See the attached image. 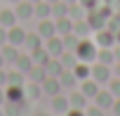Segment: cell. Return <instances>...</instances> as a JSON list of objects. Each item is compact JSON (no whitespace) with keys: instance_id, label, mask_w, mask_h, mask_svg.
Here are the masks:
<instances>
[{"instance_id":"d4e9b609","label":"cell","mask_w":120,"mask_h":116,"mask_svg":"<svg viewBox=\"0 0 120 116\" xmlns=\"http://www.w3.org/2000/svg\"><path fill=\"white\" fill-rule=\"evenodd\" d=\"M35 17H40V19H47L49 14H52V5L47 3V0H40V3H35V12H33Z\"/></svg>"},{"instance_id":"e575fe53","label":"cell","mask_w":120,"mask_h":116,"mask_svg":"<svg viewBox=\"0 0 120 116\" xmlns=\"http://www.w3.org/2000/svg\"><path fill=\"white\" fill-rule=\"evenodd\" d=\"M0 88H7V71L0 69Z\"/></svg>"},{"instance_id":"7a4b0ae2","label":"cell","mask_w":120,"mask_h":116,"mask_svg":"<svg viewBox=\"0 0 120 116\" xmlns=\"http://www.w3.org/2000/svg\"><path fill=\"white\" fill-rule=\"evenodd\" d=\"M42 47L47 50V54L49 57H59V54H61L66 47H64V40L61 38H59V36H52V38H47L45 43H42Z\"/></svg>"},{"instance_id":"f1b7e54d","label":"cell","mask_w":120,"mask_h":116,"mask_svg":"<svg viewBox=\"0 0 120 116\" xmlns=\"http://www.w3.org/2000/svg\"><path fill=\"white\" fill-rule=\"evenodd\" d=\"M52 14L54 17H68V5L64 3V0H56V3L52 5Z\"/></svg>"},{"instance_id":"3957f363","label":"cell","mask_w":120,"mask_h":116,"mask_svg":"<svg viewBox=\"0 0 120 116\" xmlns=\"http://www.w3.org/2000/svg\"><path fill=\"white\" fill-rule=\"evenodd\" d=\"M40 85H42V92H45V95H49V97H54V95H59V92L64 90V88H61V83H59V76H47Z\"/></svg>"},{"instance_id":"ee69618b","label":"cell","mask_w":120,"mask_h":116,"mask_svg":"<svg viewBox=\"0 0 120 116\" xmlns=\"http://www.w3.org/2000/svg\"><path fill=\"white\" fill-rule=\"evenodd\" d=\"M28 3H33V5H35V3H40V0H28Z\"/></svg>"},{"instance_id":"5b68a950","label":"cell","mask_w":120,"mask_h":116,"mask_svg":"<svg viewBox=\"0 0 120 116\" xmlns=\"http://www.w3.org/2000/svg\"><path fill=\"white\" fill-rule=\"evenodd\" d=\"M14 12H17V19H31L35 12V5L28 3V0H21V3L14 5Z\"/></svg>"},{"instance_id":"f35d334b","label":"cell","mask_w":120,"mask_h":116,"mask_svg":"<svg viewBox=\"0 0 120 116\" xmlns=\"http://www.w3.org/2000/svg\"><path fill=\"white\" fill-rule=\"evenodd\" d=\"M5 66V59H3V52H0V69Z\"/></svg>"},{"instance_id":"44dd1931","label":"cell","mask_w":120,"mask_h":116,"mask_svg":"<svg viewBox=\"0 0 120 116\" xmlns=\"http://www.w3.org/2000/svg\"><path fill=\"white\" fill-rule=\"evenodd\" d=\"M45 71H47V76H59V74L64 71L61 62H59V57H49L47 64H45Z\"/></svg>"},{"instance_id":"6da1fadb","label":"cell","mask_w":120,"mask_h":116,"mask_svg":"<svg viewBox=\"0 0 120 116\" xmlns=\"http://www.w3.org/2000/svg\"><path fill=\"white\" fill-rule=\"evenodd\" d=\"M97 45L92 43V40H87V38H80V43H78V47H75V54H78V59L80 62H94L97 59Z\"/></svg>"},{"instance_id":"ba28073f","label":"cell","mask_w":120,"mask_h":116,"mask_svg":"<svg viewBox=\"0 0 120 116\" xmlns=\"http://www.w3.org/2000/svg\"><path fill=\"white\" fill-rule=\"evenodd\" d=\"M99 90H101V88H99V83H97L92 76H90V78H85V81H80V92H82L87 99H90V97H94Z\"/></svg>"},{"instance_id":"d590c367","label":"cell","mask_w":120,"mask_h":116,"mask_svg":"<svg viewBox=\"0 0 120 116\" xmlns=\"http://www.w3.org/2000/svg\"><path fill=\"white\" fill-rule=\"evenodd\" d=\"M66 116H85V109H68Z\"/></svg>"},{"instance_id":"60d3db41","label":"cell","mask_w":120,"mask_h":116,"mask_svg":"<svg viewBox=\"0 0 120 116\" xmlns=\"http://www.w3.org/2000/svg\"><path fill=\"white\" fill-rule=\"evenodd\" d=\"M64 3H66V5H73V3H78V0H64Z\"/></svg>"},{"instance_id":"8992f818","label":"cell","mask_w":120,"mask_h":116,"mask_svg":"<svg viewBox=\"0 0 120 116\" xmlns=\"http://www.w3.org/2000/svg\"><path fill=\"white\" fill-rule=\"evenodd\" d=\"M24 38H26V31H24L21 26H17V24H14V26H10V29H7V43H12V45H17V47H19V45H24Z\"/></svg>"},{"instance_id":"484cf974","label":"cell","mask_w":120,"mask_h":116,"mask_svg":"<svg viewBox=\"0 0 120 116\" xmlns=\"http://www.w3.org/2000/svg\"><path fill=\"white\" fill-rule=\"evenodd\" d=\"M31 57H33V64H40V66H45V64H47V59H49V54H47V50H45V47L31 50Z\"/></svg>"},{"instance_id":"4316f807","label":"cell","mask_w":120,"mask_h":116,"mask_svg":"<svg viewBox=\"0 0 120 116\" xmlns=\"http://www.w3.org/2000/svg\"><path fill=\"white\" fill-rule=\"evenodd\" d=\"M24 71H19V69H14V71H7V85H21L24 88Z\"/></svg>"},{"instance_id":"e0dca14e","label":"cell","mask_w":120,"mask_h":116,"mask_svg":"<svg viewBox=\"0 0 120 116\" xmlns=\"http://www.w3.org/2000/svg\"><path fill=\"white\" fill-rule=\"evenodd\" d=\"M54 26H56V33L66 36V33H71V31H73V19H71V17H56Z\"/></svg>"},{"instance_id":"7bdbcfd3","label":"cell","mask_w":120,"mask_h":116,"mask_svg":"<svg viewBox=\"0 0 120 116\" xmlns=\"http://www.w3.org/2000/svg\"><path fill=\"white\" fill-rule=\"evenodd\" d=\"M10 3H12V5H17V3H21V0H10Z\"/></svg>"},{"instance_id":"83f0119b","label":"cell","mask_w":120,"mask_h":116,"mask_svg":"<svg viewBox=\"0 0 120 116\" xmlns=\"http://www.w3.org/2000/svg\"><path fill=\"white\" fill-rule=\"evenodd\" d=\"M97 59H99L101 64H106V66H108V64H113V62H115V54H113L108 47H101V50L97 52Z\"/></svg>"},{"instance_id":"9a60e30c","label":"cell","mask_w":120,"mask_h":116,"mask_svg":"<svg viewBox=\"0 0 120 116\" xmlns=\"http://www.w3.org/2000/svg\"><path fill=\"white\" fill-rule=\"evenodd\" d=\"M68 104H71V109H87V97L80 90H73L68 95Z\"/></svg>"},{"instance_id":"7c38bea8","label":"cell","mask_w":120,"mask_h":116,"mask_svg":"<svg viewBox=\"0 0 120 116\" xmlns=\"http://www.w3.org/2000/svg\"><path fill=\"white\" fill-rule=\"evenodd\" d=\"M59 62H61V66H64V69H73L80 59H78V54H75L73 50H64L61 54H59Z\"/></svg>"},{"instance_id":"f546056e","label":"cell","mask_w":120,"mask_h":116,"mask_svg":"<svg viewBox=\"0 0 120 116\" xmlns=\"http://www.w3.org/2000/svg\"><path fill=\"white\" fill-rule=\"evenodd\" d=\"M61 40H64V47H66V50H73V52H75V47H78V43H80V38H78L73 31H71V33H66Z\"/></svg>"},{"instance_id":"cb8c5ba5","label":"cell","mask_w":120,"mask_h":116,"mask_svg":"<svg viewBox=\"0 0 120 116\" xmlns=\"http://www.w3.org/2000/svg\"><path fill=\"white\" fill-rule=\"evenodd\" d=\"M14 24H17V12H12V10H0V26L10 29V26H14Z\"/></svg>"},{"instance_id":"9c48e42d","label":"cell","mask_w":120,"mask_h":116,"mask_svg":"<svg viewBox=\"0 0 120 116\" xmlns=\"http://www.w3.org/2000/svg\"><path fill=\"white\" fill-rule=\"evenodd\" d=\"M38 33H40V38H42V40H47V38L56 36V26H54V21H49V17H47V19H40Z\"/></svg>"},{"instance_id":"f6af8a7d","label":"cell","mask_w":120,"mask_h":116,"mask_svg":"<svg viewBox=\"0 0 120 116\" xmlns=\"http://www.w3.org/2000/svg\"><path fill=\"white\" fill-rule=\"evenodd\" d=\"M0 116H5V111H3V107H0Z\"/></svg>"},{"instance_id":"7402d4cb","label":"cell","mask_w":120,"mask_h":116,"mask_svg":"<svg viewBox=\"0 0 120 116\" xmlns=\"http://www.w3.org/2000/svg\"><path fill=\"white\" fill-rule=\"evenodd\" d=\"M90 31H92V26L87 24V19H78V21H73V33H75L78 38H87Z\"/></svg>"},{"instance_id":"603a6c76","label":"cell","mask_w":120,"mask_h":116,"mask_svg":"<svg viewBox=\"0 0 120 116\" xmlns=\"http://www.w3.org/2000/svg\"><path fill=\"white\" fill-rule=\"evenodd\" d=\"M73 74L78 76V81H85V78L92 76V66H90L87 62H78V64L73 66Z\"/></svg>"},{"instance_id":"1f68e13d","label":"cell","mask_w":120,"mask_h":116,"mask_svg":"<svg viewBox=\"0 0 120 116\" xmlns=\"http://www.w3.org/2000/svg\"><path fill=\"white\" fill-rule=\"evenodd\" d=\"M78 3L90 12V10H97V5H99V0H78Z\"/></svg>"},{"instance_id":"52a82bcc","label":"cell","mask_w":120,"mask_h":116,"mask_svg":"<svg viewBox=\"0 0 120 116\" xmlns=\"http://www.w3.org/2000/svg\"><path fill=\"white\" fill-rule=\"evenodd\" d=\"M94 102H97V107H101V109L106 111V109H111V107H113L115 97H113V92H111V90H99V92L94 95Z\"/></svg>"},{"instance_id":"30bf717a","label":"cell","mask_w":120,"mask_h":116,"mask_svg":"<svg viewBox=\"0 0 120 116\" xmlns=\"http://www.w3.org/2000/svg\"><path fill=\"white\" fill-rule=\"evenodd\" d=\"M0 52H3V59H5V64H10V62L14 64V62L19 59V54H21V52H19V47H17V45H12V43H5Z\"/></svg>"},{"instance_id":"74e56055","label":"cell","mask_w":120,"mask_h":116,"mask_svg":"<svg viewBox=\"0 0 120 116\" xmlns=\"http://www.w3.org/2000/svg\"><path fill=\"white\" fill-rule=\"evenodd\" d=\"M5 104V88H0V107Z\"/></svg>"},{"instance_id":"8fae6325","label":"cell","mask_w":120,"mask_h":116,"mask_svg":"<svg viewBox=\"0 0 120 116\" xmlns=\"http://www.w3.org/2000/svg\"><path fill=\"white\" fill-rule=\"evenodd\" d=\"M59 83H61V88H75L80 81H78V76L73 74V69H64L61 74H59Z\"/></svg>"},{"instance_id":"2e32d148","label":"cell","mask_w":120,"mask_h":116,"mask_svg":"<svg viewBox=\"0 0 120 116\" xmlns=\"http://www.w3.org/2000/svg\"><path fill=\"white\" fill-rule=\"evenodd\" d=\"M52 109H54V111H59V114H66V111L71 109L68 97H66V95H61V92L54 95V97H52Z\"/></svg>"},{"instance_id":"ac0fdd59","label":"cell","mask_w":120,"mask_h":116,"mask_svg":"<svg viewBox=\"0 0 120 116\" xmlns=\"http://www.w3.org/2000/svg\"><path fill=\"white\" fill-rule=\"evenodd\" d=\"M24 95H26V99H31V102H35L40 95H42V85L40 83H28V85H24Z\"/></svg>"},{"instance_id":"ffe728a7","label":"cell","mask_w":120,"mask_h":116,"mask_svg":"<svg viewBox=\"0 0 120 116\" xmlns=\"http://www.w3.org/2000/svg\"><path fill=\"white\" fill-rule=\"evenodd\" d=\"M26 76H28L33 83H42V81L47 78V71H45V66H40V64H33V66H31V71H28Z\"/></svg>"},{"instance_id":"b9f144b4","label":"cell","mask_w":120,"mask_h":116,"mask_svg":"<svg viewBox=\"0 0 120 116\" xmlns=\"http://www.w3.org/2000/svg\"><path fill=\"white\" fill-rule=\"evenodd\" d=\"M115 74H118V78H120V64H118V66H115Z\"/></svg>"},{"instance_id":"4fadbf2b","label":"cell","mask_w":120,"mask_h":116,"mask_svg":"<svg viewBox=\"0 0 120 116\" xmlns=\"http://www.w3.org/2000/svg\"><path fill=\"white\" fill-rule=\"evenodd\" d=\"M115 43V33L113 31H106V29H99V33H97V45L99 47H111Z\"/></svg>"},{"instance_id":"836d02e7","label":"cell","mask_w":120,"mask_h":116,"mask_svg":"<svg viewBox=\"0 0 120 116\" xmlns=\"http://www.w3.org/2000/svg\"><path fill=\"white\" fill-rule=\"evenodd\" d=\"M5 43H7V29H5V26H0V47H3Z\"/></svg>"},{"instance_id":"d6986e66","label":"cell","mask_w":120,"mask_h":116,"mask_svg":"<svg viewBox=\"0 0 120 116\" xmlns=\"http://www.w3.org/2000/svg\"><path fill=\"white\" fill-rule=\"evenodd\" d=\"M31 66H33V57H31V52L28 54H19V59L14 62V69H19V71H24V74H28L31 71Z\"/></svg>"},{"instance_id":"5bb4252c","label":"cell","mask_w":120,"mask_h":116,"mask_svg":"<svg viewBox=\"0 0 120 116\" xmlns=\"http://www.w3.org/2000/svg\"><path fill=\"white\" fill-rule=\"evenodd\" d=\"M42 43H45V40L40 38V33H38V31H31V33L26 31V38H24V45L28 47V52H31V50H38V47H42Z\"/></svg>"},{"instance_id":"ab89813d","label":"cell","mask_w":120,"mask_h":116,"mask_svg":"<svg viewBox=\"0 0 120 116\" xmlns=\"http://www.w3.org/2000/svg\"><path fill=\"white\" fill-rule=\"evenodd\" d=\"M113 54H115V59H120V47H118V50H115Z\"/></svg>"},{"instance_id":"d6a6232c","label":"cell","mask_w":120,"mask_h":116,"mask_svg":"<svg viewBox=\"0 0 120 116\" xmlns=\"http://www.w3.org/2000/svg\"><path fill=\"white\" fill-rule=\"evenodd\" d=\"M111 92H113V97H120V78H115V81H111V88H108Z\"/></svg>"},{"instance_id":"277c9868","label":"cell","mask_w":120,"mask_h":116,"mask_svg":"<svg viewBox=\"0 0 120 116\" xmlns=\"http://www.w3.org/2000/svg\"><path fill=\"white\" fill-rule=\"evenodd\" d=\"M92 78H94L99 85H101V83H108V81H111V69H108L106 64L99 62V64L92 66Z\"/></svg>"},{"instance_id":"bcb514c9","label":"cell","mask_w":120,"mask_h":116,"mask_svg":"<svg viewBox=\"0 0 120 116\" xmlns=\"http://www.w3.org/2000/svg\"><path fill=\"white\" fill-rule=\"evenodd\" d=\"M47 3H49V5H54V3H56V0H47Z\"/></svg>"},{"instance_id":"8d00e7d4","label":"cell","mask_w":120,"mask_h":116,"mask_svg":"<svg viewBox=\"0 0 120 116\" xmlns=\"http://www.w3.org/2000/svg\"><path fill=\"white\" fill-rule=\"evenodd\" d=\"M111 109H113V114H115V116H120V97H115V102H113V107H111Z\"/></svg>"},{"instance_id":"4dcf8cb0","label":"cell","mask_w":120,"mask_h":116,"mask_svg":"<svg viewBox=\"0 0 120 116\" xmlns=\"http://www.w3.org/2000/svg\"><path fill=\"white\" fill-rule=\"evenodd\" d=\"M85 116H104V109L97 107V104H94V107H87V109H85Z\"/></svg>"}]
</instances>
